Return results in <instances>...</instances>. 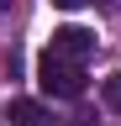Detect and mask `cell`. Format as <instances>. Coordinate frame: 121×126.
<instances>
[{
	"label": "cell",
	"mask_w": 121,
	"mask_h": 126,
	"mask_svg": "<svg viewBox=\"0 0 121 126\" xmlns=\"http://www.w3.org/2000/svg\"><path fill=\"white\" fill-rule=\"evenodd\" d=\"M37 84H42V94H53V100H79L84 94V63L48 47V53L37 58Z\"/></svg>",
	"instance_id": "cell-1"
},
{
	"label": "cell",
	"mask_w": 121,
	"mask_h": 126,
	"mask_svg": "<svg viewBox=\"0 0 121 126\" xmlns=\"http://www.w3.org/2000/svg\"><path fill=\"white\" fill-rule=\"evenodd\" d=\"M48 47L84 63L89 53H95V32H89V26H74V21H69V26H53V42H48Z\"/></svg>",
	"instance_id": "cell-2"
},
{
	"label": "cell",
	"mask_w": 121,
	"mask_h": 126,
	"mask_svg": "<svg viewBox=\"0 0 121 126\" xmlns=\"http://www.w3.org/2000/svg\"><path fill=\"white\" fill-rule=\"evenodd\" d=\"M5 121L11 126H48V110H42V100H11Z\"/></svg>",
	"instance_id": "cell-3"
},
{
	"label": "cell",
	"mask_w": 121,
	"mask_h": 126,
	"mask_svg": "<svg viewBox=\"0 0 121 126\" xmlns=\"http://www.w3.org/2000/svg\"><path fill=\"white\" fill-rule=\"evenodd\" d=\"M100 100H105V110H111V116H121V74H111L100 84Z\"/></svg>",
	"instance_id": "cell-4"
},
{
	"label": "cell",
	"mask_w": 121,
	"mask_h": 126,
	"mask_svg": "<svg viewBox=\"0 0 121 126\" xmlns=\"http://www.w3.org/2000/svg\"><path fill=\"white\" fill-rule=\"evenodd\" d=\"M53 126V121H48ZM58 126H95V116H69V121H58Z\"/></svg>",
	"instance_id": "cell-5"
},
{
	"label": "cell",
	"mask_w": 121,
	"mask_h": 126,
	"mask_svg": "<svg viewBox=\"0 0 121 126\" xmlns=\"http://www.w3.org/2000/svg\"><path fill=\"white\" fill-rule=\"evenodd\" d=\"M58 5H63V11H74V5H84V0H58Z\"/></svg>",
	"instance_id": "cell-6"
},
{
	"label": "cell",
	"mask_w": 121,
	"mask_h": 126,
	"mask_svg": "<svg viewBox=\"0 0 121 126\" xmlns=\"http://www.w3.org/2000/svg\"><path fill=\"white\" fill-rule=\"evenodd\" d=\"M11 5H16V0H0V11H11Z\"/></svg>",
	"instance_id": "cell-7"
}]
</instances>
